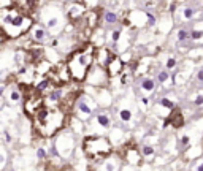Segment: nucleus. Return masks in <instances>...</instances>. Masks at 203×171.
Listing matches in <instances>:
<instances>
[{
  "label": "nucleus",
  "mask_w": 203,
  "mask_h": 171,
  "mask_svg": "<svg viewBox=\"0 0 203 171\" xmlns=\"http://www.w3.org/2000/svg\"><path fill=\"white\" fill-rule=\"evenodd\" d=\"M32 16L25 14L19 8L13 7H3L0 8V32L5 35V38H19L25 35L33 25Z\"/></svg>",
  "instance_id": "f257e3e1"
},
{
  "label": "nucleus",
  "mask_w": 203,
  "mask_h": 171,
  "mask_svg": "<svg viewBox=\"0 0 203 171\" xmlns=\"http://www.w3.org/2000/svg\"><path fill=\"white\" fill-rule=\"evenodd\" d=\"M95 48L92 43H83L76 51H73L67 59V68H68L70 78L81 82L86 81L90 68L94 63V55H95Z\"/></svg>",
  "instance_id": "f03ea898"
},
{
  "label": "nucleus",
  "mask_w": 203,
  "mask_h": 171,
  "mask_svg": "<svg viewBox=\"0 0 203 171\" xmlns=\"http://www.w3.org/2000/svg\"><path fill=\"white\" fill-rule=\"evenodd\" d=\"M67 114L60 108L43 106L40 113L33 117V130L43 138H51L65 125Z\"/></svg>",
  "instance_id": "7ed1b4c3"
},
{
  "label": "nucleus",
  "mask_w": 203,
  "mask_h": 171,
  "mask_svg": "<svg viewBox=\"0 0 203 171\" xmlns=\"http://www.w3.org/2000/svg\"><path fill=\"white\" fill-rule=\"evenodd\" d=\"M83 149L86 155L92 160H103L113 152V146L105 136L89 135L83 140Z\"/></svg>",
  "instance_id": "20e7f679"
},
{
  "label": "nucleus",
  "mask_w": 203,
  "mask_h": 171,
  "mask_svg": "<svg viewBox=\"0 0 203 171\" xmlns=\"http://www.w3.org/2000/svg\"><path fill=\"white\" fill-rule=\"evenodd\" d=\"M100 10L102 8H95V10H86V13L79 17L75 22L76 32H78V38L83 43H87V38L94 33L100 22Z\"/></svg>",
  "instance_id": "39448f33"
},
{
  "label": "nucleus",
  "mask_w": 203,
  "mask_h": 171,
  "mask_svg": "<svg viewBox=\"0 0 203 171\" xmlns=\"http://www.w3.org/2000/svg\"><path fill=\"white\" fill-rule=\"evenodd\" d=\"M45 78L49 81V84L56 85V87H57V85H65L67 82L72 79L65 62H60V63H57V65H51V68L48 70V73L45 75Z\"/></svg>",
  "instance_id": "423d86ee"
},
{
  "label": "nucleus",
  "mask_w": 203,
  "mask_h": 171,
  "mask_svg": "<svg viewBox=\"0 0 203 171\" xmlns=\"http://www.w3.org/2000/svg\"><path fill=\"white\" fill-rule=\"evenodd\" d=\"M119 155L130 165H140L141 158H143L140 149H137V144L135 143H129L125 146H122V149L119 151Z\"/></svg>",
  "instance_id": "0eeeda50"
},
{
  "label": "nucleus",
  "mask_w": 203,
  "mask_h": 171,
  "mask_svg": "<svg viewBox=\"0 0 203 171\" xmlns=\"http://www.w3.org/2000/svg\"><path fill=\"white\" fill-rule=\"evenodd\" d=\"M75 111L79 116V119H87L92 114V105L87 100V97H84V95L78 97V100L75 103Z\"/></svg>",
  "instance_id": "6e6552de"
},
{
  "label": "nucleus",
  "mask_w": 203,
  "mask_h": 171,
  "mask_svg": "<svg viewBox=\"0 0 203 171\" xmlns=\"http://www.w3.org/2000/svg\"><path fill=\"white\" fill-rule=\"evenodd\" d=\"M86 13V5L81 3V2H70L67 5V17L70 19V22L75 24L79 17Z\"/></svg>",
  "instance_id": "1a4fd4ad"
},
{
  "label": "nucleus",
  "mask_w": 203,
  "mask_h": 171,
  "mask_svg": "<svg viewBox=\"0 0 203 171\" xmlns=\"http://www.w3.org/2000/svg\"><path fill=\"white\" fill-rule=\"evenodd\" d=\"M122 70H124V60L121 57H117V55H113L111 60L108 62V65L105 67V71H107V75L110 78H114V76L121 75Z\"/></svg>",
  "instance_id": "9d476101"
},
{
  "label": "nucleus",
  "mask_w": 203,
  "mask_h": 171,
  "mask_svg": "<svg viewBox=\"0 0 203 171\" xmlns=\"http://www.w3.org/2000/svg\"><path fill=\"white\" fill-rule=\"evenodd\" d=\"M29 32H30V38H32V41H33V43L43 45L45 41L49 40V32L46 30L45 27H42V25L33 24V25H32V29H30Z\"/></svg>",
  "instance_id": "9b49d317"
},
{
  "label": "nucleus",
  "mask_w": 203,
  "mask_h": 171,
  "mask_svg": "<svg viewBox=\"0 0 203 171\" xmlns=\"http://www.w3.org/2000/svg\"><path fill=\"white\" fill-rule=\"evenodd\" d=\"M165 124L167 125H172L173 128H181L184 125V116H182L181 110L179 108H173L170 111V114L165 117Z\"/></svg>",
  "instance_id": "f8f14e48"
},
{
  "label": "nucleus",
  "mask_w": 203,
  "mask_h": 171,
  "mask_svg": "<svg viewBox=\"0 0 203 171\" xmlns=\"http://www.w3.org/2000/svg\"><path fill=\"white\" fill-rule=\"evenodd\" d=\"M113 57V52L108 48H95V55H94V60L97 62V65L105 68L108 65V62Z\"/></svg>",
  "instance_id": "ddd939ff"
},
{
  "label": "nucleus",
  "mask_w": 203,
  "mask_h": 171,
  "mask_svg": "<svg viewBox=\"0 0 203 171\" xmlns=\"http://www.w3.org/2000/svg\"><path fill=\"white\" fill-rule=\"evenodd\" d=\"M13 3L16 8H19L21 11H24L25 14H33L37 11L38 0H13Z\"/></svg>",
  "instance_id": "4468645a"
},
{
  "label": "nucleus",
  "mask_w": 203,
  "mask_h": 171,
  "mask_svg": "<svg viewBox=\"0 0 203 171\" xmlns=\"http://www.w3.org/2000/svg\"><path fill=\"white\" fill-rule=\"evenodd\" d=\"M51 68V63H49L48 60H45V59H42V60H38L37 63H35V73H38V75H46L48 73V70Z\"/></svg>",
  "instance_id": "2eb2a0df"
},
{
  "label": "nucleus",
  "mask_w": 203,
  "mask_h": 171,
  "mask_svg": "<svg viewBox=\"0 0 203 171\" xmlns=\"http://www.w3.org/2000/svg\"><path fill=\"white\" fill-rule=\"evenodd\" d=\"M154 89H155V82H154V79H151V78H145L143 81H141V90H143V92L151 94V92H154Z\"/></svg>",
  "instance_id": "dca6fc26"
},
{
  "label": "nucleus",
  "mask_w": 203,
  "mask_h": 171,
  "mask_svg": "<svg viewBox=\"0 0 203 171\" xmlns=\"http://www.w3.org/2000/svg\"><path fill=\"white\" fill-rule=\"evenodd\" d=\"M97 124H100V127H103V128H110L111 127V119H110L108 114L100 113L98 116H97Z\"/></svg>",
  "instance_id": "f3484780"
},
{
  "label": "nucleus",
  "mask_w": 203,
  "mask_h": 171,
  "mask_svg": "<svg viewBox=\"0 0 203 171\" xmlns=\"http://www.w3.org/2000/svg\"><path fill=\"white\" fill-rule=\"evenodd\" d=\"M119 117H121V120L129 122V120L132 119V111L130 110H121L119 111Z\"/></svg>",
  "instance_id": "a211bd4d"
},
{
  "label": "nucleus",
  "mask_w": 203,
  "mask_h": 171,
  "mask_svg": "<svg viewBox=\"0 0 203 171\" xmlns=\"http://www.w3.org/2000/svg\"><path fill=\"white\" fill-rule=\"evenodd\" d=\"M141 155H145V157L148 158H152L154 157V149H152L151 146H143V149H141Z\"/></svg>",
  "instance_id": "6ab92c4d"
},
{
  "label": "nucleus",
  "mask_w": 203,
  "mask_h": 171,
  "mask_svg": "<svg viewBox=\"0 0 203 171\" xmlns=\"http://www.w3.org/2000/svg\"><path fill=\"white\" fill-rule=\"evenodd\" d=\"M159 105H162L163 108H167V110H170L172 111L173 108H175V105H173V102L170 98H167V97H163V98H160V103Z\"/></svg>",
  "instance_id": "aec40b11"
},
{
  "label": "nucleus",
  "mask_w": 203,
  "mask_h": 171,
  "mask_svg": "<svg viewBox=\"0 0 203 171\" xmlns=\"http://www.w3.org/2000/svg\"><path fill=\"white\" fill-rule=\"evenodd\" d=\"M21 98H22V94L19 92V90H11V92H10V102H11V103L19 102Z\"/></svg>",
  "instance_id": "412c9836"
},
{
  "label": "nucleus",
  "mask_w": 203,
  "mask_h": 171,
  "mask_svg": "<svg viewBox=\"0 0 203 171\" xmlns=\"http://www.w3.org/2000/svg\"><path fill=\"white\" fill-rule=\"evenodd\" d=\"M189 38H192L194 41L202 40V38H203V30H192V32L189 33Z\"/></svg>",
  "instance_id": "4be33fe9"
},
{
  "label": "nucleus",
  "mask_w": 203,
  "mask_h": 171,
  "mask_svg": "<svg viewBox=\"0 0 203 171\" xmlns=\"http://www.w3.org/2000/svg\"><path fill=\"white\" fill-rule=\"evenodd\" d=\"M116 19H117V16L114 13H111V11H108V13L105 14V21H107L108 24H114V22H116Z\"/></svg>",
  "instance_id": "5701e85b"
},
{
  "label": "nucleus",
  "mask_w": 203,
  "mask_h": 171,
  "mask_svg": "<svg viewBox=\"0 0 203 171\" xmlns=\"http://www.w3.org/2000/svg\"><path fill=\"white\" fill-rule=\"evenodd\" d=\"M187 38H189V32L184 30V29H179L178 30V40L179 41H186Z\"/></svg>",
  "instance_id": "b1692460"
},
{
  "label": "nucleus",
  "mask_w": 203,
  "mask_h": 171,
  "mask_svg": "<svg viewBox=\"0 0 203 171\" xmlns=\"http://www.w3.org/2000/svg\"><path fill=\"white\" fill-rule=\"evenodd\" d=\"M168 78H170V75H168V71H160L157 75V79H159V82H167L168 81Z\"/></svg>",
  "instance_id": "393cba45"
},
{
  "label": "nucleus",
  "mask_w": 203,
  "mask_h": 171,
  "mask_svg": "<svg viewBox=\"0 0 203 171\" xmlns=\"http://www.w3.org/2000/svg\"><path fill=\"white\" fill-rule=\"evenodd\" d=\"M176 63H178V60H176L175 57L167 59V70H173V68L176 67Z\"/></svg>",
  "instance_id": "a878e982"
},
{
  "label": "nucleus",
  "mask_w": 203,
  "mask_h": 171,
  "mask_svg": "<svg viewBox=\"0 0 203 171\" xmlns=\"http://www.w3.org/2000/svg\"><path fill=\"white\" fill-rule=\"evenodd\" d=\"M37 155H38V158L40 160H43V158L46 157V151L43 149V147H38V151H37Z\"/></svg>",
  "instance_id": "bb28decb"
},
{
  "label": "nucleus",
  "mask_w": 203,
  "mask_h": 171,
  "mask_svg": "<svg viewBox=\"0 0 203 171\" xmlns=\"http://www.w3.org/2000/svg\"><path fill=\"white\" fill-rule=\"evenodd\" d=\"M122 75V84H129V81H130V73H121Z\"/></svg>",
  "instance_id": "cd10ccee"
},
{
  "label": "nucleus",
  "mask_w": 203,
  "mask_h": 171,
  "mask_svg": "<svg viewBox=\"0 0 203 171\" xmlns=\"http://www.w3.org/2000/svg\"><path fill=\"white\" fill-rule=\"evenodd\" d=\"M194 103H195L197 106L203 105V94H198V95L195 97V100H194Z\"/></svg>",
  "instance_id": "c85d7f7f"
},
{
  "label": "nucleus",
  "mask_w": 203,
  "mask_h": 171,
  "mask_svg": "<svg viewBox=\"0 0 203 171\" xmlns=\"http://www.w3.org/2000/svg\"><path fill=\"white\" fill-rule=\"evenodd\" d=\"M192 16H194L192 8H186V10H184V17H186V19H190Z\"/></svg>",
  "instance_id": "c756f323"
},
{
  "label": "nucleus",
  "mask_w": 203,
  "mask_h": 171,
  "mask_svg": "<svg viewBox=\"0 0 203 171\" xmlns=\"http://www.w3.org/2000/svg\"><path fill=\"white\" fill-rule=\"evenodd\" d=\"M111 38H113L114 43H117V41H119V38H121V30H114L113 32V37H111Z\"/></svg>",
  "instance_id": "7c9ffc66"
},
{
  "label": "nucleus",
  "mask_w": 203,
  "mask_h": 171,
  "mask_svg": "<svg viewBox=\"0 0 203 171\" xmlns=\"http://www.w3.org/2000/svg\"><path fill=\"white\" fill-rule=\"evenodd\" d=\"M146 16H148V24H149V25H154V24H155V17L152 16L151 13H148Z\"/></svg>",
  "instance_id": "2f4dec72"
},
{
  "label": "nucleus",
  "mask_w": 203,
  "mask_h": 171,
  "mask_svg": "<svg viewBox=\"0 0 203 171\" xmlns=\"http://www.w3.org/2000/svg\"><path fill=\"white\" fill-rule=\"evenodd\" d=\"M181 144L182 146H187V144H189V136H186V135L181 136Z\"/></svg>",
  "instance_id": "473e14b6"
},
{
  "label": "nucleus",
  "mask_w": 203,
  "mask_h": 171,
  "mask_svg": "<svg viewBox=\"0 0 203 171\" xmlns=\"http://www.w3.org/2000/svg\"><path fill=\"white\" fill-rule=\"evenodd\" d=\"M197 81L203 82V70H200V71L197 73Z\"/></svg>",
  "instance_id": "72a5a7b5"
},
{
  "label": "nucleus",
  "mask_w": 203,
  "mask_h": 171,
  "mask_svg": "<svg viewBox=\"0 0 203 171\" xmlns=\"http://www.w3.org/2000/svg\"><path fill=\"white\" fill-rule=\"evenodd\" d=\"M141 103H143V106H149V98L148 97H143V98H141Z\"/></svg>",
  "instance_id": "f704fd0d"
},
{
  "label": "nucleus",
  "mask_w": 203,
  "mask_h": 171,
  "mask_svg": "<svg viewBox=\"0 0 203 171\" xmlns=\"http://www.w3.org/2000/svg\"><path fill=\"white\" fill-rule=\"evenodd\" d=\"M5 40H7V38H5V35L2 33V32H0V48H2V46H3V43H5Z\"/></svg>",
  "instance_id": "c9c22d12"
},
{
  "label": "nucleus",
  "mask_w": 203,
  "mask_h": 171,
  "mask_svg": "<svg viewBox=\"0 0 203 171\" xmlns=\"http://www.w3.org/2000/svg\"><path fill=\"white\" fill-rule=\"evenodd\" d=\"M5 87H7V85H3V84L0 85V97L3 95V92H5Z\"/></svg>",
  "instance_id": "e433bc0d"
},
{
  "label": "nucleus",
  "mask_w": 203,
  "mask_h": 171,
  "mask_svg": "<svg viewBox=\"0 0 203 171\" xmlns=\"http://www.w3.org/2000/svg\"><path fill=\"white\" fill-rule=\"evenodd\" d=\"M197 171H203V162L198 165V166H197Z\"/></svg>",
  "instance_id": "4c0bfd02"
}]
</instances>
